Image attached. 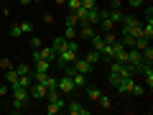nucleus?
Masks as SVG:
<instances>
[{"label": "nucleus", "instance_id": "nucleus-1", "mask_svg": "<svg viewBox=\"0 0 153 115\" xmlns=\"http://www.w3.org/2000/svg\"><path fill=\"white\" fill-rule=\"evenodd\" d=\"M110 84H112V87H117V92H120V95H130L135 79H133V77H123V79H112Z\"/></svg>", "mask_w": 153, "mask_h": 115}, {"label": "nucleus", "instance_id": "nucleus-2", "mask_svg": "<svg viewBox=\"0 0 153 115\" xmlns=\"http://www.w3.org/2000/svg\"><path fill=\"white\" fill-rule=\"evenodd\" d=\"M54 61V49H51V46H38V49H33V61Z\"/></svg>", "mask_w": 153, "mask_h": 115}, {"label": "nucleus", "instance_id": "nucleus-3", "mask_svg": "<svg viewBox=\"0 0 153 115\" xmlns=\"http://www.w3.org/2000/svg\"><path fill=\"white\" fill-rule=\"evenodd\" d=\"M46 92H49V90H46V84H41V82H33L31 87H28V95H31L33 100H44Z\"/></svg>", "mask_w": 153, "mask_h": 115}, {"label": "nucleus", "instance_id": "nucleus-4", "mask_svg": "<svg viewBox=\"0 0 153 115\" xmlns=\"http://www.w3.org/2000/svg\"><path fill=\"white\" fill-rule=\"evenodd\" d=\"M13 100H16V102H26L28 97H31V95H28V87H21V84H13Z\"/></svg>", "mask_w": 153, "mask_h": 115}, {"label": "nucleus", "instance_id": "nucleus-5", "mask_svg": "<svg viewBox=\"0 0 153 115\" xmlns=\"http://www.w3.org/2000/svg\"><path fill=\"white\" fill-rule=\"evenodd\" d=\"M74 82H71V77L69 74H64V77H61V79H59V92L61 95H69V92H74Z\"/></svg>", "mask_w": 153, "mask_h": 115}, {"label": "nucleus", "instance_id": "nucleus-6", "mask_svg": "<svg viewBox=\"0 0 153 115\" xmlns=\"http://www.w3.org/2000/svg\"><path fill=\"white\" fill-rule=\"evenodd\" d=\"M66 113L69 115H87V108H84L82 102H76V100H71V102H66Z\"/></svg>", "mask_w": 153, "mask_h": 115}, {"label": "nucleus", "instance_id": "nucleus-7", "mask_svg": "<svg viewBox=\"0 0 153 115\" xmlns=\"http://www.w3.org/2000/svg\"><path fill=\"white\" fill-rule=\"evenodd\" d=\"M71 66H74V69H76V72H82V74H89V72H92V69H94V66H92V64H89V61H87V59H79V56H76V59H74V64H71Z\"/></svg>", "mask_w": 153, "mask_h": 115}, {"label": "nucleus", "instance_id": "nucleus-8", "mask_svg": "<svg viewBox=\"0 0 153 115\" xmlns=\"http://www.w3.org/2000/svg\"><path fill=\"white\" fill-rule=\"evenodd\" d=\"M79 26H82V28H79L76 33H79V36H82L84 41H89V38H92L94 33H97V31H94V26H89V23H79Z\"/></svg>", "mask_w": 153, "mask_h": 115}, {"label": "nucleus", "instance_id": "nucleus-9", "mask_svg": "<svg viewBox=\"0 0 153 115\" xmlns=\"http://www.w3.org/2000/svg\"><path fill=\"white\" fill-rule=\"evenodd\" d=\"M140 74L146 77V87L151 90V87H153V64H146V66L140 69Z\"/></svg>", "mask_w": 153, "mask_h": 115}, {"label": "nucleus", "instance_id": "nucleus-10", "mask_svg": "<svg viewBox=\"0 0 153 115\" xmlns=\"http://www.w3.org/2000/svg\"><path fill=\"white\" fill-rule=\"evenodd\" d=\"M100 16H102L100 8H89V10H87V23H89V26H97V23H100Z\"/></svg>", "mask_w": 153, "mask_h": 115}, {"label": "nucleus", "instance_id": "nucleus-11", "mask_svg": "<svg viewBox=\"0 0 153 115\" xmlns=\"http://www.w3.org/2000/svg\"><path fill=\"white\" fill-rule=\"evenodd\" d=\"M102 95V90L97 87V84H87V97L92 100V102H97V97Z\"/></svg>", "mask_w": 153, "mask_h": 115}, {"label": "nucleus", "instance_id": "nucleus-12", "mask_svg": "<svg viewBox=\"0 0 153 115\" xmlns=\"http://www.w3.org/2000/svg\"><path fill=\"white\" fill-rule=\"evenodd\" d=\"M84 59H87L89 64L94 66V64H100V61H102V54H100L97 49H92V51H87V56H84Z\"/></svg>", "mask_w": 153, "mask_h": 115}, {"label": "nucleus", "instance_id": "nucleus-13", "mask_svg": "<svg viewBox=\"0 0 153 115\" xmlns=\"http://www.w3.org/2000/svg\"><path fill=\"white\" fill-rule=\"evenodd\" d=\"M5 82L10 84V87H13V84H18V72L13 69V66H10V69H5Z\"/></svg>", "mask_w": 153, "mask_h": 115}, {"label": "nucleus", "instance_id": "nucleus-14", "mask_svg": "<svg viewBox=\"0 0 153 115\" xmlns=\"http://www.w3.org/2000/svg\"><path fill=\"white\" fill-rule=\"evenodd\" d=\"M146 46H151V41H148V38H143V36H138L135 41H133V46H130V49H138V51H143Z\"/></svg>", "mask_w": 153, "mask_h": 115}, {"label": "nucleus", "instance_id": "nucleus-15", "mask_svg": "<svg viewBox=\"0 0 153 115\" xmlns=\"http://www.w3.org/2000/svg\"><path fill=\"white\" fill-rule=\"evenodd\" d=\"M107 16L112 18L115 23H123V8H110V10H107Z\"/></svg>", "mask_w": 153, "mask_h": 115}, {"label": "nucleus", "instance_id": "nucleus-16", "mask_svg": "<svg viewBox=\"0 0 153 115\" xmlns=\"http://www.w3.org/2000/svg\"><path fill=\"white\" fill-rule=\"evenodd\" d=\"M49 66H51V61H33V72H49Z\"/></svg>", "mask_w": 153, "mask_h": 115}, {"label": "nucleus", "instance_id": "nucleus-17", "mask_svg": "<svg viewBox=\"0 0 153 115\" xmlns=\"http://www.w3.org/2000/svg\"><path fill=\"white\" fill-rule=\"evenodd\" d=\"M140 56H143V61H146V64H153V49H151V46H146V49L140 51Z\"/></svg>", "mask_w": 153, "mask_h": 115}, {"label": "nucleus", "instance_id": "nucleus-18", "mask_svg": "<svg viewBox=\"0 0 153 115\" xmlns=\"http://www.w3.org/2000/svg\"><path fill=\"white\" fill-rule=\"evenodd\" d=\"M10 36H13V38H21V36H26V33H23V28H21V23L10 26Z\"/></svg>", "mask_w": 153, "mask_h": 115}, {"label": "nucleus", "instance_id": "nucleus-19", "mask_svg": "<svg viewBox=\"0 0 153 115\" xmlns=\"http://www.w3.org/2000/svg\"><path fill=\"white\" fill-rule=\"evenodd\" d=\"M133 97H143V95H146V87H143V84H133Z\"/></svg>", "mask_w": 153, "mask_h": 115}, {"label": "nucleus", "instance_id": "nucleus-20", "mask_svg": "<svg viewBox=\"0 0 153 115\" xmlns=\"http://www.w3.org/2000/svg\"><path fill=\"white\" fill-rule=\"evenodd\" d=\"M66 8H69V13H74L76 8H82V0H66Z\"/></svg>", "mask_w": 153, "mask_h": 115}, {"label": "nucleus", "instance_id": "nucleus-21", "mask_svg": "<svg viewBox=\"0 0 153 115\" xmlns=\"http://www.w3.org/2000/svg\"><path fill=\"white\" fill-rule=\"evenodd\" d=\"M97 105H100L102 110H110V100L105 97V95H100V97H97Z\"/></svg>", "mask_w": 153, "mask_h": 115}, {"label": "nucleus", "instance_id": "nucleus-22", "mask_svg": "<svg viewBox=\"0 0 153 115\" xmlns=\"http://www.w3.org/2000/svg\"><path fill=\"white\" fill-rule=\"evenodd\" d=\"M64 38H76V26H66V31H64Z\"/></svg>", "mask_w": 153, "mask_h": 115}, {"label": "nucleus", "instance_id": "nucleus-23", "mask_svg": "<svg viewBox=\"0 0 153 115\" xmlns=\"http://www.w3.org/2000/svg\"><path fill=\"white\" fill-rule=\"evenodd\" d=\"M13 69L18 72V77L21 74H31V66H26V64H18V66H13Z\"/></svg>", "mask_w": 153, "mask_h": 115}, {"label": "nucleus", "instance_id": "nucleus-24", "mask_svg": "<svg viewBox=\"0 0 153 115\" xmlns=\"http://www.w3.org/2000/svg\"><path fill=\"white\" fill-rule=\"evenodd\" d=\"M21 28H23V33H33V23L31 21H21Z\"/></svg>", "mask_w": 153, "mask_h": 115}, {"label": "nucleus", "instance_id": "nucleus-25", "mask_svg": "<svg viewBox=\"0 0 153 115\" xmlns=\"http://www.w3.org/2000/svg\"><path fill=\"white\" fill-rule=\"evenodd\" d=\"M10 59H8V56H0V69H3V72H5V69H10Z\"/></svg>", "mask_w": 153, "mask_h": 115}, {"label": "nucleus", "instance_id": "nucleus-26", "mask_svg": "<svg viewBox=\"0 0 153 115\" xmlns=\"http://www.w3.org/2000/svg\"><path fill=\"white\" fill-rule=\"evenodd\" d=\"M64 23H66V26H79V21H76V16H74V13H69Z\"/></svg>", "mask_w": 153, "mask_h": 115}, {"label": "nucleus", "instance_id": "nucleus-27", "mask_svg": "<svg viewBox=\"0 0 153 115\" xmlns=\"http://www.w3.org/2000/svg\"><path fill=\"white\" fill-rule=\"evenodd\" d=\"M82 8H87V10L89 8H97V0H82Z\"/></svg>", "mask_w": 153, "mask_h": 115}, {"label": "nucleus", "instance_id": "nucleus-28", "mask_svg": "<svg viewBox=\"0 0 153 115\" xmlns=\"http://www.w3.org/2000/svg\"><path fill=\"white\" fill-rule=\"evenodd\" d=\"M41 44H44V41H41V36H31V46H33V49H38Z\"/></svg>", "mask_w": 153, "mask_h": 115}, {"label": "nucleus", "instance_id": "nucleus-29", "mask_svg": "<svg viewBox=\"0 0 153 115\" xmlns=\"http://www.w3.org/2000/svg\"><path fill=\"white\" fill-rule=\"evenodd\" d=\"M23 105H26V102H16V100H13V108H10V110H13V113L18 115V113H21V110H23Z\"/></svg>", "mask_w": 153, "mask_h": 115}, {"label": "nucleus", "instance_id": "nucleus-30", "mask_svg": "<svg viewBox=\"0 0 153 115\" xmlns=\"http://www.w3.org/2000/svg\"><path fill=\"white\" fill-rule=\"evenodd\" d=\"M146 0H128V5H133V8H140Z\"/></svg>", "mask_w": 153, "mask_h": 115}, {"label": "nucleus", "instance_id": "nucleus-31", "mask_svg": "<svg viewBox=\"0 0 153 115\" xmlns=\"http://www.w3.org/2000/svg\"><path fill=\"white\" fill-rule=\"evenodd\" d=\"M110 8H123V0H110Z\"/></svg>", "mask_w": 153, "mask_h": 115}, {"label": "nucleus", "instance_id": "nucleus-32", "mask_svg": "<svg viewBox=\"0 0 153 115\" xmlns=\"http://www.w3.org/2000/svg\"><path fill=\"white\" fill-rule=\"evenodd\" d=\"M5 92H8V87H5V84H0V97H5Z\"/></svg>", "mask_w": 153, "mask_h": 115}, {"label": "nucleus", "instance_id": "nucleus-33", "mask_svg": "<svg viewBox=\"0 0 153 115\" xmlns=\"http://www.w3.org/2000/svg\"><path fill=\"white\" fill-rule=\"evenodd\" d=\"M21 3H23V5H31V0H21Z\"/></svg>", "mask_w": 153, "mask_h": 115}, {"label": "nucleus", "instance_id": "nucleus-34", "mask_svg": "<svg viewBox=\"0 0 153 115\" xmlns=\"http://www.w3.org/2000/svg\"><path fill=\"white\" fill-rule=\"evenodd\" d=\"M54 3H59V5H64V3H66V0H54Z\"/></svg>", "mask_w": 153, "mask_h": 115}, {"label": "nucleus", "instance_id": "nucleus-35", "mask_svg": "<svg viewBox=\"0 0 153 115\" xmlns=\"http://www.w3.org/2000/svg\"><path fill=\"white\" fill-rule=\"evenodd\" d=\"M31 3H41V0H31Z\"/></svg>", "mask_w": 153, "mask_h": 115}]
</instances>
